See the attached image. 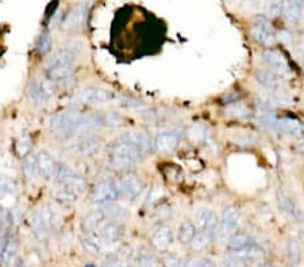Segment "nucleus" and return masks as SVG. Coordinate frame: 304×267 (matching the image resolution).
Instances as JSON below:
<instances>
[{
  "instance_id": "obj_24",
  "label": "nucleus",
  "mask_w": 304,
  "mask_h": 267,
  "mask_svg": "<svg viewBox=\"0 0 304 267\" xmlns=\"http://www.w3.org/2000/svg\"><path fill=\"white\" fill-rule=\"evenodd\" d=\"M277 131L285 132L291 137L300 138L303 135V127H301L300 122L292 118H281L277 120Z\"/></svg>"
},
{
  "instance_id": "obj_13",
  "label": "nucleus",
  "mask_w": 304,
  "mask_h": 267,
  "mask_svg": "<svg viewBox=\"0 0 304 267\" xmlns=\"http://www.w3.org/2000/svg\"><path fill=\"white\" fill-rule=\"evenodd\" d=\"M172 243H173V234L169 225H165V224L158 225L150 235V244L159 253L168 251Z\"/></svg>"
},
{
  "instance_id": "obj_45",
  "label": "nucleus",
  "mask_w": 304,
  "mask_h": 267,
  "mask_svg": "<svg viewBox=\"0 0 304 267\" xmlns=\"http://www.w3.org/2000/svg\"><path fill=\"white\" fill-rule=\"evenodd\" d=\"M187 267H215L214 260L210 258H200V259L192 260Z\"/></svg>"
},
{
  "instance_id": "obj_20",
  "label": "nucleus",
  "mask_w": 304,
  "mask_h": 267,
  "mask_svg": "<svg viewBox=\"0 0 304 267\" xmlns=\"http://www.w3.org/2000/svg\"><path fill=\"white\" fill-rule=\"evenodd\" d=\"M196 220L200 225V230L214 232V234L217 231L218 224H219V217H218L217 213L212 209H208V208H202V209L198 211Z\"/></svg>"
},
{
  "instance_id": "obj_2",
  "label": "nucleus",
  "mask_w": 304,
  "mask_h": 267,
  "mask_svg": "<svg viewBox=\"0 0 304 267\" xmlns=\"http://www.w3.org/2000/svg\"><path fill=\"white\" fill-rule=\"evenodd\" d=\"M120 192L118 184L113 178H103L95 185L91 201L96 205H105V204H114L119 200Z\"/></svg>"
},
{
  "instance_id": "obj_46",
  "label": "nucleus",
  "mask_w": 304,
  "mask_h": 267,
  "mask_svg": "<svg viewBox=\"0 0 304 267\" xmlns=\"http://www.w3.org/2000/svg\"><path fill=\"white\" fill-rule=\"evenodd\" d=\"M122 104L127 108H142V107H145V104L141 100H134V99H126L124 101H122Z\"/></svg>"
},
{
  "instance_id": "obj_26",
  "label": "nucleus",
  "mask_w": 304,
  "mask_h": 267,
  "mask_svg": "<svg viewBox=\"0 0 304 267\" xmlns=\"http://www.w3.org/2000/svg\"><path fill=\"white\" fill-rule=\"evenodd\" d=\"M252 245H254L253 238L245 232H234L228 238L227 242L228 250H231V251H241V250L249 249Z\"/></svg>"
},
{
  "instance_id": "obj_19",
  "label": "nucleus",
  "mask_w": 304,
  "mask_h": 267,
  "mask_svg": "<svg viewBox=\"0 0 304 267\" xmlns=\"http://www.w3.org/2000/svg\"><path fill=\"white\" fill-rule=\"evenodd\" d=\"M137 163L135 161L123 158V157L109 156L107 159V169H110L114 173L119 174H131L137 169Z\"/></svg>"
},
{
  "instance_id": "obj_6",
  "label": "nucleus",
  "mask_w": 304,
  "mask_h": 267,
  "mask_svg": "<svg viewBox=\"0 0 304 267\" xmlns=\"http://www.w3.org/2000/svg\"><path fill=\"white\" fill-rule=\"evenodd\" d=\"M95 234L98 235V238L100 239L103 247L115 244L123 238L124 225L122 221L116 220V219H110V220H105L101 224L100 228Z\"/></svg>"
},
{
  "instance_id": "obj_4",
  "label": "nucleus",
  "mask_w": 304,
  "mask_h": 267,
  "mask_svg": "<svg viewBox=\"0 0 304 267\" xmlns=\"http://www.w3.org/2000/svg\"><path fill=\"white\" fill-rule=\"evenodd\" d=\"M113 99V93L104 88L87 87L75 92L72 96L73 104H101Z\"/></svg>"
},
{
  "instance_id": "obj_15",
  "label": "nucleus",
  "mask_w": 304,
  "mask_h": 267,
  "mask_svg": "<svg viewBox=\"0 0 304 267\" xmlns=\"http://www.w3.org/2000/svg\"><path fill=\"white\" fill-rule=\"evenodd\" d=\"M105 220H107V213L101 206L98 209L91 211L87 216L84 217L83 221H81V230L84 231V234H94V232L98 231Z\"/></svg>"
},
{
  "instance_id": "obj_51",
  "label": "nucleus",
  "mask_w": 304,
  "mask_h": 267,
  "mask_svg": "<svg viewBox=\"0 0 304 267\" xmlns=\"http://www.w3.org/2000/svg\"><path fill=\"white\" fill-rule=\"evenodd\" d=\"M257 267H273L271 263H260Z\"/></svg>"
},
{
  "instance_id": "obj_10",
  "label": "nucleus",
  "mask_w": 304,
  "mask_h": 267,
  "mask_svg": "<svg viewBox=\"0 0 304 267\" xmlns=\"http://www.w3.org/2000/svg\"><path fill=\"white\" fill-rule=\"evenodd\" d=\"M181 134L178 131H164L156 137V141L153 142L156 151L164 156L173 154L180 146Z\"/></svg>"
},
{
  "instance_id": "obj_50",
  "label": "nucleus",
  "mask_w": 304,
  "mask_h": 267,
  "mask_svg": "<svg viewBox=\"0 0 304 267\" xmlns=\"http://www.w3.org/2000/svg\"><path fill=\"white\" fill-rule=\"evenodd\" d=\"M299 238H300L301 242L304 243V228H303V230H301L300 232H299Z\"/></svg>"
},
{
  "instance_id": "obj_36",
  "label": "nucleus",
  "mask_w": 304,
  "mask_h": 267,
  "mask_svg": "<svg viewBox=\"0 0 304 267\" xmlns=\"http://www.w3.org/2000/svg\"><path fill=\"white\" fill-rule=\"evenodd\" d=\"M277 201H279L280 209L284 211V212L290 213V215H296V206H295V202L291 199L290 196L284 193V192L280 190L279 195H277Z\"/></svg>"
},
{
  "instance_id": "obj_42",
  "label": "nucleus",
  "mask_w": 304,
  "mask_h": 267,
  "mask_svg": "<svg viewBox=\"0 0 304 267\" xmlns=\"http://www.w3.org/2000/svg\"><path fill=\"white\" fill-rule=\"evenodd\" d=\"M163 264L164 267H184L183 259L177 254H168V255L164 256Z\"/></svg>"
},
{
  "instance_id": "obj_22",
  "label": "nucleus",
  "mask_w": 304,
  "mask_h": 267,
  "mask_svg": "<svg viewBox=\"0 0 304 267\" xmlns=\"http://www.w3.org/2000/svg\"><path fill=\"white\" fill-rule=\"evenodd\" d=\"M30 224H31V230H33L34 235H35V238L38 239V240H41V242L46 240V239L49 238V235H50L51 230H53L50 225H47V224L45 223V220L41 217L38 211H35V212L31 215Z\"/></svg>"
},
{
  "instance_id": "obj_34",
  "label": "nucleus",
  "mask_w": 304,
  "mask_h": 267,
  "mask_svg": "<svg viewBox=\"0 0 304 267\" xmlns=\"http://www.w3.org/2000/svg\"><path fill=\"white\" fill-rule=\"evenodd\" d=\"M287 256L291 266H296L301 259V247L300 243L296 239H290L287 243Z\"/></svg>"
},
{
  "instance_id": "obj_37",
  "label": "nucleus",
  "mask_w": 304,
  "mask_h": 267,
  "mask_svg": "<svg viewBox=\"0 0 304 267\" xmlns=\"http://www.w3.org/2000/svg\"><path fill=\"white\" fill-rule=\"evenodd\" d=\"M55 197L57 201L62 202V204H72L73 201H76L79 196L75 195L73 192L68 190V189L58 186V189L56 190V193H55Z\"/></svg>"
},
{
  "instance_id": "obj_8",
  "label": "nucleus",
  "mask_w": 304,
  "mask_h": 267,
  "mask_svg": "<svg viewBox=\"0 0 304 267\" xmlns=\"http://www.w3.org/2000/svg\"><path fill=\"white\" fill-rule=\"evenodd\" d=\"M119 139L133 146L141 154L142 158L149 156L153 151V148H154L150 137L146 132H142V131H129V132H124L123 135H120Z\"/></svg>"
},
{
  "instance_id": "obj_35",
  "label": "nucleus",
  "mask_w": 304,
  "mask_h": 267,
  "mask_svg": "<svg viewBox=\"0 0 304 267\" xmlns=\"http://www.w3.org/2000/svg\"><path fill=\"white\" fill-rule=\"evenodd\" d=\"M101 119H103V126L109 127H120L126 123V119H124L123 115H120L119 112L114 111L101 113Z\"/></svg>"
},
{
  "instance_id": "obj_40",
  "label": "nucleus",
  "mask_w": 304,
  "mask_h": 267,
  "mask_svg": "<svg viewBox=\"0 0 304 267\" xmlns=\"http://www.w3.org/2000/svg\"><path fill=\"white\" fill-rule=\"evenodd\" d=\"M228 113L237 116V118H246V116L249 115V109H247L245 105L237 101V103H233V104L228 107Z\"/></svg>"
},
{
  "instance_id": "obj_38",
  "label": "nucleus",
  "mask_w": 304,
  "mask_h": 267,
  "mask_svg": "<svg viewBox=\"0 0 304 267\" xmlns=\"http://www.w3.org/2000/svg\"><path fill=\"white\" fill-rule=\"evenodd\" d=\"M33 143H31V139L29 137H22L16 142V152H18L21 157H25L26 154L33 151Z\"/></svg>"
},
{
  "instance_id": "obj_9",
  "label": "nucleus",
  "mask_w": 304,
  "mask_h": 267,
  "mask_svg": "<svg viewBox=\"0 0 304 267\" xmlns=\"http://www.w3.org/2000/svg\"><path fill=\"white\" fill-rule=\"evenodd\" d=\"M103 127V119L100 113L95 112H85L81 113L80 119L77 120L76 126L73 128L72 138L79 137V135H85V134H94L99 128Z\"/></svg>"
},
{
  "instance_id": "obj_23",
  "label": "nucleus",
  "mask_w": 304,
  "mask_h": 267,
  "mask_svg": "<svg viewBox=\"0 0 304 267\" xmlns=\"http://www.w3.org/2000/svg\"><path fill=\"white\" fill-rule=\"evenodd\" d=\"M133 262L135 267H158V260L148 249L135 250L133 253Z\"/></svg>"
},
{
  "instance_id": "obj_17",
  "label": "nucleus",
  "mask_w": 304,
  "mask_h": 267,
  "mask_svg": "<svg viewBox=\"0 0 304 267\" xmlns=\"http://www.w3.org/2000/svg\"><path fill=\"white\" fill-rule=\"evenodd\" d=\"M109 156H116V157H123V158L131 159V161H141L142 156L135 150L133 146H130L126 142L118 139L116 142L111 143L109 148Z\"/></svg>"
},
{
  "instance_id": "obj_7",
  "label": "nucleus",
  "mask_w": 304,
  "mask_h": 267,
  "mask_svg": "<svg viewBox=\"0 0 304 267\" xmlns=\"http://www.w3.org/2000/svg\"><path fill=\"white\" fill-rule=\"evenodd\" d=\"M239 224V212L236 206H226L222 216L219 219V224H218L217 234L219 239H227L230 238L234 232H236L237 227Z\"/></svg>"
},
{
  "instance_id": "obj_25",
  "label": "nucleus",
  "mask_w": 304,
  "mask_h": 267,
  "mask_svg": "<svg viewBox=\"0 0 304 267\" xmlns=\"http://www.w3.org/2000/svg\"><path fill=\"white\" fill-rule=\"evenodd\" d=\"M256 80L262 85L268 88L269 90H275L281 88V77L271 70H257L256 72Z\"/></svg>"
},
{
  "instance_id": "obj_39",
  "label": "nucleus",
  "mask_w": 304,
  "mask_h": 267,
  "mask_svg": "<svg viewBox=\"0 0 304 267\" xmlns=\"http://www.w3.org/2000/svg\"><path fill=\"white\" fill-rule=\"evenodd\" d=\"M277 120H279V118H276L273 115H262L261 118H258V123L261 126L266 130L272 131H277Z\"/></svg>"
},
{
  "instance_id": "obj_48",
  "label": "nucleus",
  "mask_w": 304,
  "mask_h": 267,
  "mask_svg": "<svg viewBox=\"0 0 304 267\" xmlns=\"http://www.w3.org/2000/svg\"><path fill=\"white\" fill-rule=\"evenodd\" d=\"M292 2H295V3H296L299 7H301V8L304 7V0H292Z\"/></svg>"
},
{
  "instance_id": "obj_52",
  "label": "nucleus",
  "mask_w": 304,
  "mask_h": 267,
  "mask_svg": "<svg viewBox=\"0 0 304 267\" xmlns=\"http://www.w3.org/2000/svg\"><path fill=\"white\" fill-rule=\"evenodd\" d=\"M297 150H299V152H301V154H304V143L301 146H299V148H297Z\"/></svg>"
},
{
  "instance_id": "obj_53",
  "label": "nucleus",
  "mask_w": 304,
  "mask_h": 267,
  "mask_svg": "<svg viewBox=\"0 0 304 267\" xmlns=\"http://www.w3.org/2000/svg\"><path fill=\"white\" fill-rule=\"evenodd\" d=\"M87 267H95V266H94V264H88Z\"/></svg>"
},
{
  "instance_id": "obj_32",
  "label": "nucleus",
  "mask_w": 304,
  "mask_h": 267,
  "mask_svg": "<svg viewBox=\"0 0 304 267\" xmlns=\"http://www.w3.org/2000/svg\"><path fill=\"white\" fill-rule=\"evenodd\" d=\"M53 49V38H51V33L49 29H45L40 38L37 40L35 51L40 57H46Z\"/></svg>"
},
{
  "instance_id": "obj_33",
  "label": "nucleus",
  "mask_w": 304,
  "mask_h": 267,
  "mask_svg": "<svg viewBox=\"0 0 304 267\" xmlns=\"http://www.w3.org/2000/svg\"><path fill=\"white\" fill-rule=\"evenodd\" d=\"M196 225L192 223L191 220H185L184 223H181L180 228H178V242L183 245L191 244L192 239L195 238L196 235Z\"/></svg>"
},
{
  "instance_id": "obj_54",
  "label": "nucleus",
  "mask_w": 304,
  "mask_h": 267,
  "mask_svg": "<svg viewBox=\"0 0 304 267\" xmlns=\"http://www.w3.org/2000/svg\"><path fill=\"white\" fill-rule=\"evenodd\" d=\"M124 267H135V266H129V264H126V266H124Z\"/></svg>"
},
{
  "instance_id": "obj_12",
  "label": "nucleus",
  "mask_w": 304,
  "mask_h": 267,
  "mask_svg": "<svg viewBox=\"0 0 304 267\" xmlns=\"http://www.w3.org/2000/svg\"><path fill=\"white\" fill-rule=\"evenodd\" d=\"M118 188H119L120 196H124L127 200H135L138 199V196L141 195L144 189V181L133 174H126L118 182Z\"/></svg>"
},
{
  "instance_id": "obj_41",
  "label": "nucleus",
  "mask_w": 304,
  "mask_h": 267,
  "mask_svg": "<svg viewBox=\"0 0 304 267\" xmlns=\"http://www.w3.org/2000/svg\"><path fill=\"white\" fill-rule=\"evenodd\" d=\"M14 189V182L6 176H0V199L10 195Z\"/></svg>"
},
{
  "instance_id": "obj_1",
  "label": "nucleus",
  "mask_w": 304,
  "mask_h": 267,
  "mask_svg": "<svg viewBox=\"0 0 304 267\" xmlns=\"http://www.w3.org/2000/svg\"><path fill=\"white\" fill-rule=\"evenodd\" d=\"M83 112L77 108H66L51 116L49 122V130L53 134H58L64 138H72L73 128L76 126Z\"/></svg>"
},
{
  "instance_id": "obj_47",
  "label": "nucleus",
  "mask_w": 304,
  "mask_h": 267,
  "mask_svg": "<svg viewBox=\"0 0 304 267\" xmlns=\"http://www.w3.org/2000/svg\"><path fill=\"white\" fill-rule=\"evenodd\" d=\"M236 142L238 145H252V143H256V138L252 137V135H242V137H238L236 139Z\"/></svg>"
},
{
  "instance_id": "obj_16",
  "label": "nucleus",
  "mask_w": 304,
  "mask_h": 267,
  "mask_svg": "<svg viewBox=\"0 0 304 267\" xmlns=\"http://www.w3.org/2000/svg\"><path fill=\"white\" fill-rule=\"evenodd\" d=\"M262 58L272 69H275L276 72L280 73V74H288L290 73V66L287 64L285 58L275 49H265L262 51Z\"/></svg>"
},
{
  "instance_id": "obj_14",
  "label": "nucleus",
  "mask_w": 304,
  "mask_h": 267,
  "mask_svg": "<svg viewBox=\"0 0 304 267\" xmlns=\"http://www.w3.org/2000/svg\"><path fill=\"white\" fill-rule=\"evenodd\" d=\"M37 161H38V171H40L41 177L45 180H51L55 177L58 162L55 159L53 154H50L46 150H41L37 154Z\"/></svg>"
},
{
  "instance_id": "obj_30",
  "label": "nucleus",
  "mask_w": 304,
  "mask_h": 267,
  "mask_svg": "<svg viewBox=\"0 0 304 267\" xmlns=\"http://www.w3.org/2000/svg\"><path fill=\"white\" fill-rule=\"evenodd\" d=\"M60 186L68 189V190L73 192L75 195L79 196L85 190V188H87V180H85L81 174H77L73 171L72 176H70L64 184L60 185Z\"/></svg>"
},
{
  "instance_id": "obj_11",
  "label": "nucleus",
  "mask_w": 304,
  "mask_h": 267,
  "mask_svg": "<svg viewBox=\"0 0 304 267\" xmlns=\"http://www.w3.org/2000/svg\"><path fill=\"white\" fill-rule=\"evenodd\" d=\"M101 147H103V142H101V138L95 135V134H85V135H81V137L77 139V142L75 143V151L79 154V156L83 157H95L98 156L99 152L101 151Z\"/></svg>"
},
{
  "instance_id": "obj_29",
  "label": "nucleus",
  "mask_w": 304,
  "mask_h": 267,
  "mask_svg": "<svg viewBox=\"0 0 304 267\" xmlns=\"http://www.w3.org/2000/svg\"><path fill=\"white\" fill-rule=\"evenodd\" d=\"M22 170L25 177L29 181L35 180V177L40 174L38 171V161H37V154H34L33 151L26 154L25 157H22Z\"/></svg>"
},
{
  "instance_id": "obj_27",
  "label": "nucleus",
  "mask_w": 304,
  "mask_h": 267,
  "mask_svg": "<svg viewBox=\"0 0 304 267\" xmlns=\"http://www.w3.org/2000/svg\"><path fill=\"white\" fill-rule=\"evenodd\" d=\"M212 240H214V232L200 230V231L196 232L195 238L192 239L191 249L196 251V253L206 251L212 244Z\"/></svg>"
},
{
  "instance_id": "obj_43",
  "label": "nucleus",
  "mask_w": 304,
  "mask_h": 267,
  "mask_svg": "<svg viewBox=\"0 0 304 267\" xmlns=\"http://www.w3.org/2000/svg\"><path fill=\"white\" fill-rule=\"evenodd\" d=\"M282 11V2L281 0H269L266 3V12L271 16H279Z\"/></svg>"
},
{
  "instance_id": "obj_21",
  "label": "nucleus",
  "mask_w": 304,
  "mask_h": 267,
  "mask_svg": "<svg viewBox=\"0 0 304 267\" xmlns=\"http://www.w3.org/2000/svg\"><path fill=\"white\" fill-rule=\"evenodd\" d=\"M73 64H75V53L69 49H61V50L56 51L55 54L47 60L45 64V70L57 68V66L73 65Z\"/></svg>"
},
{
  "instance_id": "obj_31",
  "label": "nucleus",
  "mask_w": 304,
  "mask_h": 267,
  "mask_svg": "<svg viewBox=\"0 0 304 267\" xmlns=\"http://www.w3.org/2000/svg\"><path fill=\"white\" fill-rule=\"evenodd\" d=\"M301 10L303 8L299 7L295 2L292 0H284L282 2V11L281 14L284 15V18L290 23H297L300 22L301 19Z\"/></svg>"
},
{
  "instance_id": "obj_3",
  "label": "nucleus",
  "mask_w": 304,
  "mask_h": 267,
  "mask_svg": "<svg viewBox=\"0 0 304 267\" xmlns=\"http://www.w3.org/2000/svg\"><path fill=\"white\" fill-rule=\"evenodd\" d=\"M90 3L81 2V3L75 4L66 15H64L62 19V29L72 31V30L84 29L87 26L88 15H90Z\"/></svg>"
},
{
  "instance_id": "obj_49",
  "label": "nucleus",
  "mask_w": 304,
  "mask_h": 267,
  "mask_svg": "<svg viewBox=\"0 0 304 267\" xmlns=\"http://www.w3.org/2000/svg\"><path fill=\"white\" fill-rule=\"evenodd\" d=\"M14 267H26V266H25V263H23L22 260H18V262L15 263Z\"/></svg>"
},
{
  "instance_id": "obj_5",
  "label": "nucleus",
  "mask_w": 304,
  "mask_h": 267,
  "mask_svg": "<svg viewBox=\"0 0 304 267\" xmlns=\"http://www.w3.org/2000/svg\"><path fill=\"white\" fill-rule=\"evenodd\" d=\"M250 34L254 40L264 46H272L276 42V34L273 31L272 23L264 15H256L253 18V25L250 27Z\"/></svg>"
},
{
  "instance_id": "obj_18",
  "label": "nucleus",
  "mask_w": 304,
  "mask_h": 267,
  "mask_svg": "<svg viewBox=\"0 0 304 267\" xmlns=\"http://www.w3.org/2000/svg\"><path fill=\"white\" fill-rule=\"evenodd\" d=\"M18 251V243L12 236H4L0 247V264L3 267L11 266Z\"/></svg>"
},
{
  "instance_id": "obj_44",
  "label": "nucleus",
  "mask_w": 304,
  "mask_h": 267,
  "mask_svg": "<svg viewBox=\"0 0 304 267\" xmlns=\"http://www.w3.org/2000/svg\"><path fill=\"white\" fill-rule=\"evenodd\" d=\"M223 267H250V262L237 258V256L228 255L227 259L223 262Z\"/></svg>"
},
{
  "instance_id": "obj_28",
  "label": "nucleus",
  "mask_w": 304,
  "mask_h": 267,
  "mask_svg": "<svg viewBox=\"0 0 304 267\" xmlns=\"http://www.w3.org/2000/svg\"><path fill=\"white\" fill-rule=\"evenodd\" d=\"M27 94H29L30 101L33 103L37 107H46L49 104V96L46 94V92L44 90L41 83H33L29 87V90H27Z\"/></svg>"
}]
</instances>
